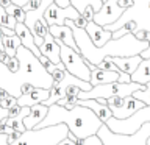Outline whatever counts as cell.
<instances>
[{
    "label": "cell",
    "instance_id": "43",
    "mask_svg": "<svg viewBox=\"0 0 150 145\" xmlns=\"http://www.w3.org/2000/svg\"><path fill=\"white\" fill-rule=\"evenodd\" d=\"M11 3H13V0H0V5H2L3 8H8Z\"/></svg>",
    "mask_w": 150,
    "mask_h": 145
},
{
    "label": "cell",
    "instance_id": "19",
    "mask_svg": "<svg viewBox=\"0 0 150 145\" xmlns=\"http://www.w3.org/2000/svg\"><path fill=\"white\" fill-rule=\"evenodd\" d=\"M112 61L116 63V65L119 67L120 72H125L131 75L138 69V65L142 61V56L139 55H131V56H112Z\"/></svg>",
    "mask_w": 150,
    "mask_h": 145
},
{
    "label": "cell",
    "instance_id": "44",
    "mask_svg": "<svg viewBox=\"0 0 150 145\" xmlns=\"http://www.w3.org/2000/svg\"><path fill=\"white\" fill-rule=\"evenodd\" d=\"M6 56H8V55H6V53H5V51H3V50H0V61H2V63H3V61H5V59H6Z\"/></svg>",
    "mask_w": 150,
    "mask_h": 145
},
{
    "label": "cell",
    "instance_id": "17",
    "mask_svg": "<svg viewBox=\"0 0 150 145\" xmlns=\"http://www.w3.org/2000/svg\"><path fill=\"white\" fill-rule=\"evenodd\" d=\"M47 112H49V106H45L44 103H38V105L30 106V114L23 119V125L27 130H33L45 119Z\"/></svg>",
    "mask_w": 150,
    "mask_h": 145
},
{
    "label": "cell",
    "instance_id": "3",
    "mask_svg": "<svg viewBox=\"0 0 150 145\" xmlns=\"http://www.w3.org/2000/svg\"><path fill=\"white\" fill-rule=\"evenodd\" d=\"M58 123H66L72 134H75L80 139H86L92 134H97L103 122L96 115V112L86 106L77 105L72 109H66V108L59 106L58 103H55V105L49 106V112H47L45 119L36 128H45V126Z\"/></svg>",
    "mask_w": 150,
    "mask_h": 145
},
{
    "label": "cell",
    "instance_id": "38",
    "mask_svg": "<svg viewBox=\"0 0 150 145\" xmlns=\"http://www.w3.org/2000/svg\"><path fill=\"white\" fill-rule=\"evenodd\" d=\"M56 145H77V144H75L74 140H70L69 137H64L63 140H59V142L56 144Z\"/></svg>",
    "mask_w": 150,
    "mask_h": 145
},
{
    "label": "cell",
    "instance_id": "13",
    "mask_svg": "<svg viewBox=\"0 0 150 145\" xmlns=\"http://www.w3.org/2000/svg\"><path fill=\"white\" fill-rule=\"evenodd\" d=\"M77 105H81V106H86V108H89V109H92L94 112H96V115L103 122V123H106V122L112 117L111 108L108 105H105V103L98 101L97 98H86V100H80L78 98Z\"/></svg>",
    "mask_w": 150,
    "mask_h": 145
},
{
    "label": "cell",
    "instance_id": "28",
    "mask_svg": "<svg viewBox=\"0 0 150 145\" xmlns=\"http://www.w3.org/2000/svg\"><path fill=\"white\" fill-rule=\"evenodd\" d=\"M3 64L6 65V67L11 70V72H17V69H19V65H21V63H19V58L17 56H6V59L3 61Z\"/></svg>",
    "mask_w": 150,
    "mask_h": 145
},
{
    "label": "cell",
    "instance_id": "32",
    "mask_svg": "<svg viewBox=\"0 0 150 145\" xmlns=\"http://www.w3.org/2000/svg\"><path fill=\"white\" fill-rule=\"evenodd\" d=\"M149 31L150 30H147V28H138L133 34L136 36V39H139V41H147L149 39Z\"/></svg>",
    "mask_w": 150,
    "mask_h": 145
},
{
    "label": "cell",
    "instance_id": "16",
    "mask_svg": "<svg viewBox=\"0 0 150 145\" xmlns=\"http://www.w3.org/2000/svg\"><path fill=\"white\" fill-rule=\"evenodd\" d=\"M50 95V89H44V87H35L31 92L28 94H22L17 98V105L19 106H33L38 103L45 101Z\"/></svg>",
    "mask_w": 150,
    "mask_h": 145
},
{
    "label": "cell",
    "instance_id": "21",
    "mask_svg": "<svg viewBox=\"0 0 150 145\" xmlns=\"http://www.w3.org/2000/svg\"><path fill=\"white\" fill-rule=\"evenodd\" d=\"M19 45H22V42H21L17 34H13V36L3 34V49H5V53L6 55L16 56V51L19 49Z\"/></svg>",
    "mask_w": 150,
    "mask_h": 145
},
{
    "label": "cell",
    "instance_id": "4",
    "mask_svg": "<svg viewBox=\"0 0 150 145\" xmlns=\"http://www.w3.org/2000/svg\"><path fill=\"white\" fill-rule=\"evenodd\" d=\"M69 126L66 123L50 125L45 128L25 130L16 142L8 145H56L59 140L67 137Z\"/></svg>",
    "mask_w": 150,
    "mask_h": 145
},
{
    "label": "cell",
    "instance_id": "18",
    "mask_svg": "<svg viewBox=\"0 0 150 145\" xmlns=\"http://www.w3.org/2000/svg\"><path fill=\"white\" fill-rule=\"evenodd\" d=\"M119 77H120V70L119 72H114V70H105V69L96 67L91 70V80H89V83L92 86H97V84L119 81Z\"/></svg>",
    "mask_w": 150,
    "mask_h": 145
},
{
    "label": "cell",
    "instance_id": "37",
    "mask_svg": "<svg viewBox=\"0 0 150 145\" xmlns=\"http://www.w3.org/2000/svg\"><path fill=\"white\" fill-rule=\"evenodd\" d=\"M131 81V75L125 73V72H120V77H119V83H130Z\"/></svg>",
    "mask_w": 150,
    "mask_h": 145
},
{
    "label": "cell",
    "instance_id": "46",
    "mask_svg": "<svg viewBox=\"0 0 150 145\" xmlns=\"http://www.w3.org/2000/svg\"><path fill=\"white\" fill-rule=\"evenodd\" d=\"M147 145H150V137L147 139Z\"/></svg>",
    "mask_w": 150,
    "mask_h": 145
},
{
    "label": "cell",
    "instance_id": "35",
    "mask_svg": "<svg viewBox=\"0 0 150 145\" xmlns=\"http://www.w3.org/2000/svg\"><path fill=\"white\" fill-rule=\"evenodd\" d=\"M33 89H35V86H33L31 83H23V84H22V87H21V95H22V94H28V92H31Z\"/></svg>",
    "mask_w": 150,
    "mask_h": 145
},
{
    "label": "cell",
    "instance_id": "33",
    "mask_svg": "<svg viewBox=\"0 0 150 145\" xmlns=\"http://www.w3.org/2000/svg\"><path fill=\"white\" fill-rule=\"evenodd\" d=\"M94 14H96V11H94V8L91 6V5H88V6L83 9L81 16H84V19H86V20L89 22V20H92V19H94Z\"/></svg>",
    "mask_w": 150,
    "mask_h": 145
},
{
    "label": "cell",
    "instance_id": "26",
    "mask_svg": "<svg viewBox=\"0 0 150 145\" xmlns=\"http://www.w3.org/2000/svg\"><path fill=\"white\" fill-rule=\"evenodd\" d=\"M98 69H105V70H114V72H119V67L116 65V63L112 61V56H106L103 58L100 63L97 64Z\"/></svg>",
    "mask_w": 150,
    "mask_h": 145
},
{
    "label": "cell",
    "instance_id": "8",
    "mask_svg": "<svg viewBox=\"0 0 150 145\" xmlns=\"http://www.w3.org/2000/svg\"><path fill=\"white\" fill-rule=\"evenodd\" d=\"M125 11H127V8L122 6L119 3V0H106V2H103L100 11H97L94 14L92 20L102 27H106V25L114 23L116 20H119Z\"/></svg>",
    "mask_w": 150,
    "mask_h": 145
},
{
    "label": "cell",
    "instance_id": "5",
    "mask_svg": "<svg viewBox=\"0 0 150 145\" xmlns=\"http://www.w3.org/2000/svg\"><path fill=\"white\" fill-rule=\"evenodd\" d=\"M97 136L102 139L103 145H147V139L150 137V122L144 123L134 134H119L112 131L103 123Z\"/></svg>",
    "mask_w": 150,
    "mask_h": 145
},
{
    "label": "cell",
    "instance_id": "15",
    "mask_svg": "<svg viewBox=\"0 0 150 145\" xmlns=\"http://www.w3.org/2000/svg\"><path fill=\"white\" fill-rule=\"evenodd\" d=\"M49 31L55 39H59L66 45H69V47H72V49L80 51L77 42H75V37H74V30L69 25H66V23H63V25H50Z\"/></svg>",
    "mask_w": 150,
    "mask_h": 145
},
{
    "label": "cell",
    "instance_id": "25",
    "mask_svg": "<svg viewBox=\"0 0 150 145\" xmlns=\"http://www.w3.org/2000/svg\"><path fill=\"white\" fill-rule=\"evenodd\" d=\"M133 97L139 98L141 101L145 103V105H150V81L145 84V89H141V91L133 92Z\"/></svg>",
    "mask_w": 150,
    "mask_h": 145
},
{
    "label": "cell",
    "instance_id": "40",
    "mask_svg": "<svg viewBox=\"0 0 150 145\" xmlns=\"http://www.w3.org/2000/svg\"><path fill=\"white\" fill-rule=\"evenodd\" d=\"M0 145H8V134H0Z\"/></svg>",
    "mask_w": 150,
    "mask_h": 145
},
{
    "label": "cell",
    "instance_id": "2",
    "mask_svg": "<svg viewBox=\"0 0 150 145\" xmlns=\"http://www.w3.org/2000/svg\"><path fill=\"white\" fill-rule=\"evenodd\" d=\"M70 28L74 30V37L77 42L80 53L83 55V58L88 63H92L94 65H97L103 58L106 56H131V55H139L142 50H145L150 45L149 41H139L136 39V36L133 33L122 36V37H111L105 45L97 47L91 41L88 31L84 28H78L70 25Z\"/></svg>",
    "mask_w": 150,
    "mask_h": 145
},
{
    "label": "cell",
    "instance_id": "11",
    "mask_svg": "<svg viewBox=\"0 0 150 145\" xmlns=\"http://www.w3.org/2000/svg\"><path fill=\"white\" fill-rule=\"evenodd\" d=\"M84 30L88 31V34H89V37H91V41H92L97 47L105 45L106 42L112 37V33H111L110 30H106L105 27L98 25V23H96L94 20H89Z\"/></svg>",
    "mask_w": 150,
    "mask_h": 145
},
{
    "label": "cell",
    "instance_id": "7",
    "mask_svg": "<svg viewBox=\"0 0 150 145\" xmlns=\"http://www.w3.org/2000/svg\"><path fill=\"white\" fill-rule=\"evenodd\" d=\"M150 122V105H145L144 108H141L131 114L127 119H116L111 117L106 122V126L110 128L112 133H119V134H134L144 123Z\"/></svg>",
    "mask_w": 150,
    "mask_h": 145
},
{
    "label": "cell",
    "instance_id": "9",
    "mask_svg": "<svg viewBox=\"0 0 150 145\" xmlns=\"http://www.w3.org/2000/svg\"><path fill=\"white\" fill-rule=\"evenodd\" d=\"M80 13L77 8H74L72 5H69V6H59L56 2H52L49 5V8L45 9V13H44V19H45V22L49 23V27L50 25H63L66 19H77L80 16Z\"/></svg>",
    "mask_w": 150,
    "mask_h": 145
},
{
    "label": "cell",
    "instance_id": "6",
    "mask_svg": "<svg viewBox=\"0 0 150 145\" xmlns=\"http://www.w3.org/2000/svg\"><path fill=\"white\" fill-rule=\"evenodd\" d=\"M56 42L59 44V49H61V53H59L61 63L64 64V67L67 69V72H70L80 80L89 81V80H91V69L88 67L86 59L83 58V55L80 53L78 50L66 45L64 42H61L59 39H56Z\"/></svg>",
    "mask_w": 150,
    "mask_h": 145
},
{
    "label": "cell",
    "instance_id": "10",
    "mask_svg": "<svg viewBox=\"0 0 150 145\" xmlns=\"http://www.w3.org/2000/svg\"><path fill=\"white\" fill-rule=\"evenodd\" d=\"M145 103L141 101L139 98H136L133 95H127L124 98V103L119 106V108H114L112 111V117H116V119H127V117H130L131 114H134L138 109L141 108H144Z\"/></svg>",
    "mask_w": 150,
    "mask_h": 145
},
{
    "label": "cell",
    "instance_id": "27",
    "mask_svg": "<svg viewBox=\"0 0 150 145\" xmlns=\"http://www.w3.org/2000/svg\"><path fill=\"white\" fill-rule=\"evenodd\" d=\"M77 100L78 97H69V95H64L63 98H59L58 100V105L66 108V109H72V108L77 106Z\"/></svg>",
    "mask_w": 150,
    "mask_h": 145
},
{
    "label": "cell",
    "instance_id": "14",
    "mask_svg": "<svg viewBox=\"0 0 150 145\" xmlns=\"http://www.w3.org/2000/svg\"><path fill=\"white\" fill-rule=\"evenodd\" d=\"M14 30H16V34L19 36V39H21L22 45H23V47H27L28 50H31L33 53H35L38 58H39L42 53H41L39 47L36 45L35 36H33V33H31L30 28L25 25V22H17V23H16V28H14Z\"/></svg>",
    "mask_w": 150,
    "mask_h": 145
},
{
    "label": "cell",
    "instance_id": "22",
    "mask_svg": "<svg viewBox=\"0 0 150 145\" xmlns=\"http://www.w3.org/2000/svg\"><path fill=\"white\" fill-rule=\"evenodd\" d=\"M70 5H72L74 8H77L80 13H83V9L88 6V5H91V6L94 8V11H100V8H102V5L103 2L102 0H69Z\"/></svg>",
    "mask_w": 150,
    "mask_h": 145
},
{
    "label": "cell",
    "instance_id": "41",
    "mask_svg": "<svg viewBox=\"0 0 150 145\" xmlns=\"http://www.w3.org/2000/svg\"><path fill=\"white\" fill-rule=\"evenodd\" d=\"M141 56H142V58H150V45H149L145 50L141 51Z\"/></svg>",
    "mask_w": 150,
    "mask_h": 145
},
{
    "label": "cell",
    "instance_id": "34",
    "mask_svg": "<svg viewBox=\"0 0 150 145\" xmlns=\"http://www.w3.org/2000/svg\"><path fill=\"white\" fill-rule=\"evenodd\" d=\"M21 134H22L21 131H16V130H14L13 133L8 136V144H13V142H16V140H17L19 137H21Z\"/></svg>",
    "mask_w": 150,
    "mask_h": 145
},
{
    "label": "cell",
    "instance_id": "23",
    "mask_svg": "<svg viewBox=\"0 0 150 145\" xmlns=\"http://www.w3.org/2000/svg\"><path fill=\"white\" fill-rule=\"evenodd\" d=\"M6 9V13L9 14V16H13V17H16V20L17 22H25V16H27V13H25V9H23L21 5H16V3H11L8 8H5Z\"/></svg>",
    "mask_w": 150,
    "mask_h": 145
},
{
    "label": "cell",
    "instance_id": "12",
    "mask_svg": "<svg viewBox=\"0 0 150 145\" xmlns=\"http://www.w3.org/2000/svg\"><path fill=\"white\" fill-rule=\"evenodd\" d=\"M39 50H41V53L47 56L53 64H59L61 63V49H59V44L56 42V39L53 36L50 34V31L47 33V34L44 36V42L39 45Z\"/></svg>",
    "mask_w": 150,
    "mask_h": 145
},
{
    "label": "cell",
    "instance_id": "29",
    "mask_svg": "<svg viewBox=\"0 0 150 145\" xmlns=\"http://www.w3.org/2000/svg\"><path fill=\"white\" fill-rule=\"evenodd\" d=\"M14 105H17V98L13 97L11 94H9L6 98H2V100H0V108H5V109H9V108H13Z\"/></svg>",
    "mask_w": 150,
    "mask_h": 145
},
{
    "label": "cell",
    "instance_id": "30",
    "mask_svg": "<svg viewBox=\"0 0 150 145\" xmlns=\"http://www.w3.org/2000/svg\"><path fill=\"white\" fill-rule=\"evenodd\" d=\"M80 89L78 86H75V84H67L64 89V95H69V97H78V94H80Z\"/></svg>",
    "mask_w": 150,
    "mask_h": 145
},
{
    "label": "cell",
    "instance_id": "42",
    "mask_svg": "<svg viewBox=\"0 0 150 145\" xmlns=\"http://www.w3.org/2000/svg\"><path fill=\"white\" fill-rule=\"evenodd\" d=\"M9 95V92L6 91V89H3V87H0V100H2V98H6Z\"/></svg>",
    "mask_w": 150,
    "mask_h": 145
},
{
    "label": "cell",
    "instance_id": "31",
    "mask_svg": "<svg viewBox=\"0 0 150 145\" xmlns=\"http://www.w3.org/2000/svg\"><path fill=\"white\" fill-rule=\"evenodd\" d=\"M81 145H103V142H102V139L98 137L97 134H92V136H89V137L83 139Z\"/></svg>",
    "mask_w": 150,
    "mask_h": 145
},
{
    "label": "cell",
    "instance_id": "36",
    "mask_svg": "<svg viewBox=\"0 0 150 145\" xmlns=\"http://www.w3.org/2000/svg\"><path fill=\"white\" fill-rule=\"evenodd\" d=\"M21 109H22V106L14 105L13 108H9V109H8V112H9V115H8V117H16L19 112H21Z\"/></svg>",
    "mask_w": 150,
    "mask_h": 145
},
{
    "label": "cell",
    "instance_id": "45",
    "mask_svg": "<svg viewBox=\"0 0 150 145\" xmlns=\"http://www.w3.org/2000/svg\"><path fill=\"white\" fill-rule=\"evenodd\" d=\"M147 41H149V44H150V31H149V39Z\"/></svg>",
    "mask_w": 150,
    "mask_h": 145
},
{
    "label": "cell",
    "instance_id": "39",
    "mask_svg": "<svg viewBox=\"0 0 150 145\" xmlns=\"http://www.w3.org/2000/svg\"><path fill=\"white\" fill-rule=\"evenodd\" d=\"M8 115H9V112H8V109H5V108H0V120L6 119Z\"/></svg>",
    "mask_w": 150,
    "mask_h": 145
},
{
    "label": "cell",
    "instance_id": "24",
    "mask_svg": "<svg viewBox=\"0 0 150 145\" xmlns=\"http://www.w3.org/2000/svg\"><path fill=\"white\" fill-rule=\"evenodd\" d=\"M16 23H17L16 17L9 16L6 13V9L0 5V27H8V28H11V30H14V28H16Z\"/></svg>",
    "mask_w": 150,
    "mask_h": 145
},
{
    "label": "cell",
    "instance_id": "20",
    "mask_svg": "<svg viewBox=\"0 0 150 145\" xmlns=\"http://www.w3.org/2000/svg\"><path fill=\"white\" fill-rule=\"evenodd\" d=\"M131 81L144 84V86L150 81V58H142L138 69L131 73Z\"/></svg>",
    "mask_w": 150,
    "mask_h": 145
},
{
    "label": "cell",
    "instance_id": "1",
    "mask_svg": "<svg viewBox=\"0 0 150 145\" xmlns=\"http://www.w3.org/2000/svg\"><path fill=\"white\" fill-rule=\"evenodd\" d=\"M16 56L21 63L17 72H11L0 61V87L6 89L16 98L21 97V87L23 83H31L35 87H52L53 78L31 50H28L23 45H19Z\"/></svg>",
    "mask_w": 150,
    "mask_h": 145
}]
</instances>
